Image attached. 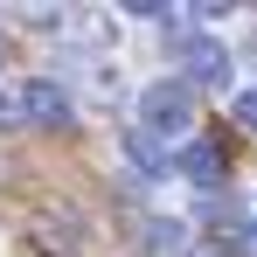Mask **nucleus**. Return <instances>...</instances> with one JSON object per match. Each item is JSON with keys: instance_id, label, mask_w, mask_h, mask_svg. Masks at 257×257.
<instances>
[{"instance_id": "1", "label": "nucleus", "mask_w": 257, "mask_h": 257, "mask_svg": "<svg viewBox=\"0 0 257 257\" xmlns=\"http://www.w3.org/2000/svg\"><path fill=\"white\" fill-rule=\"evenodd\" d=\"M139 125L153 132V139H160V132H188V125H195V90L181 84V77L146 84V90H139Z\"/></svg>"}, {"instance_id": "2", "label": "nucleus", "mask_w": 257, "mask_h": 257, "mask_svg": "<svg viewBox=\"0 0 257 257\" xmlns=\"http://www.w3.org/2000/svg\"><path fill=\"white\" fill-rule=\"evenodd\" d=\"M14 104H21V118H28V125H56V132L77 125V104H70V90L56 84V77H28Z\"/></svg>"}, {"instance_id": "3", "label": "nucleus", "mask_w": 257, "mask_h": 257, "mask_svg": "<svg viewBox=\"0 0 257 257\" xmlns=\"http://www.w3.org/2000/svg\"><path fill=\"white\" fill-rule=\"evenodd\" d=\"M236 63H229V49L215 42V35H188L181 42V84L195 90V84H222Z\"/></svg>"}, {"instance_id": "4", "label": "nucleus", "mask_w": 257, "mask_h": 257, "mask_svg": "<svg viewBox=\"0 0 257 257\" xmlns=\"http://www.w3.org/2000/svg\"><path fill=\"white\" fill-rule=\"evenodd\" d=\"M174 167L188 174L195 188H222V153H215L209 139H195V146H181V153H174Z\"/></svg>"}, {"instance_id": "5", "label": "nucleus", "mask_w": 257, "mask_h": 257, "mask_svg": "<svg viewBox=\"0 0 257 257\" xmlns=\"http://www.w3.org/2000/svg\"><path fill=\"white\" fill-rule=\"evenodd\" d=\"M125 160H132V167H139V174H167V167H174L167 139H153V132H146V125H132V132H125Z\"/></svg>"}, {"instance_id": "6", "label": "nucleus", "mask_w": 257, "mask_h": 257, "mask_svg": "<svg viewBox=\"0 0 257 257\" xmlns=\"http://www.w3.org/2000/svg\"><path fill=\"white\" fill-rule=\"evenodd\" d=\"M146 250H153V257H188V222H181V215L146 222Z\"/></svg>"}, {"instance_id": "7", "label": "nucleus", "mask_w": 257, "mask_h": 257, "mask_svg": "<svg viewBox=\"0 0 257 257\" xmlns=\"http://www.w3.org/2000/svg\"><path fill=\"white\" fill-rule=\"evenodd\" d=\"M222 250H229V257H257V222H250V229H229Z\"/></svg>"}, {"instance_id": "8", "label": "nucleus", "mask_w": 257, "mask_h": 257, "mask_svg": "<svg viewBox=\"0 0 257 257\" xmlns=\"http://www.w3.org/2000/svg\"><path fill=\"white\" fill-rule=\"evenodd\" d=\"M236 125L257 132V90H236Z\"/></svg>"}, {"instance_id": "9", "label": "nucleus", "mask_w": 257, "mask_h": 257, "mask_svg": "<svg viewBox=\"0 0 257 257\" xmlns=\"http://www.w3.org/2000/svg\"><path fill=\"white\" fill-rule=\"evenodd\" d=\"M125 14H132V21H167V7H160V0H132Z\"/></svg>"}, {"instance_id": "10", "label": "nucleus", "mask_w": 257, "mask_h": 257, "mask_svg": "<svg viewBox=\"0 0 257 257\" xmlns=\"http://www.w3.org/2000/svg\"><path fill=\"white\" fill-rule=\"evenodd\" d=\"M7 125H21V104H14V97L0 90V132H7Z\"/></svg>"}]
</instances>
